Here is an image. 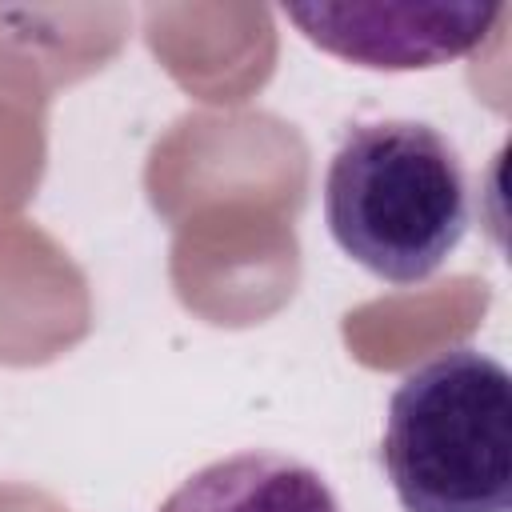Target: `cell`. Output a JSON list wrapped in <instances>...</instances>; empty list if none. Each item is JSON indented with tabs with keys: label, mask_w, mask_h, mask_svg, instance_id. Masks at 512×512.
I'll return each instance as SVG.
<instances>
[{
	"label": "cell",
	"mask_w": 512,
	"mask_h": 512,
	"mask_svg": "<svg viewBox=\"0 0 512 512\" xmlns=\"http://www.w3.org/2000/svg\"><path fill=\"white\" fill-rule=\"evenodd\" d=\"M324 224L376 280L424 284L472 224L456 144L424 120H356L324 172Z\"/></svg>",
	"instance_id": "1"
},
{
	"label": "cell",
	"mask_w": 512,
	"mask_h": 512,
	"mask_svg": "<svg viewBox=\"0 0 512 512\" xmlns=\"http://www.w3.org/2000/svg\"><path fill=\"white\" fill-rule=\"evenodd\" d=\"M380 464L404 512H512V376L456 344L388 396Z\"/></svg>",
	"instance_id": "2"
},
{
	"label": "cell",
	"mask_w": 512,
	"mask_h": 512,
	"mask_svg": "<svg viewBox=\"0 0 512 512\" xmlns=\"http://www.w3.org/2000/svg\"><path fill=\"white\" fill-rule=\"evenodd\" d=\"M280 12L340 60L412 72L468 56L504 16V4H284Z\"/></svg>",
	"instance_id": "3"
},
{
	"label": "cell",
	"mask_w": 512,
	"mask_h": 512,
	"mask_svg": "<svg viewBox=\"0 0 512 512\" xmlns=\"http://www.w3.org/2000/svg\"><path fill=\"white\" fill-rule=\"evenodd\" d=\"M160 512H340V500L312 464L248 448L192 472Z\"/></svg>",
	"instance_id": "4"
}]
</instances>
